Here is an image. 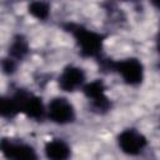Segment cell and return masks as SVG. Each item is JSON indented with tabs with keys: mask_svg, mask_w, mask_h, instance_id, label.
I'll use <instances>...</instances> for the list:
<instances>
[{
	"mask_svg": "<svg viewBox=\"0 0 160 160\" xmlns=\"http://www.w3.org/2000/svg\"><path fill=\"white\" fill-rule=\"evenodd\" d=\"M152 5H154V6H156L158 9H160V1H154V2H152Z\"/></svg>",
	"mask_w": 160,
	"mask_h": 160,
	"instance_id": "9a60e30c",
	"label": "cell"
},
{
	"mask_svg": "<svg viewBox=\"0 0 160 160\" xmlns=\"http://www.w3.org/2000/svg\"><path fill=\"white\" fill-rule=\"evenodd\" d=\"M1 152L8 160H39L36 150L24 141L4 138L0 144Z\"/></svg>",
	"mask_w": 160,
	"mask_h": 160,
	"instance_id": "8992f818",
	"label": "cell"
},
{
	"mask_svg": "<svg viewBox=\"0 0 160 160\" xmlns=\"http://www.w3.org/2000/svg\"><path fill=\"white\" fill-rule=\"evenodd\" d=\"M156 48H158V51L160 52V31L158 34V39H156Z\"/></svg>",
	"mask_w": 160,
	"mask_h": 160,
	"instance_id": "5bb4252c",
	"label": "cell"
},
{
	"mask_svg": "<svg viewBox=\"0 0 160 160\" xmlns=\"http://www.w3.org/2000/svg\"><path fill=\"white\" fill-rule=\"evenodd\" d=\"M46 116L58 125H66L75 121L76 112L74 105L62 96L52 98L46 108Z\"/></svg>",
	"mask_w": 160,
	"mask_h": 160,
	"instance_id": "3957f363",
	"label": "cell"
},
{
	"mask_svg": "<svg viewBox=\"0 0 160 160\" xmlns=\"http://www.w3.org/2000/svg\"><path fill=\"white\" fill-rule=\"evenodd\" d=\"M28 11L38 20H46L50 16V5L44 1H32L29 4Z\"/></svg>",
	"mask_w": 160,
	"mask_h": 160,
	"instance_id": "7c38bea8",
	"label": "cell"
},
{
	"mask_svg": "<svg viewBox=\"0 0 160 160\" xmlns=\"http://www.w3.org/2000/svg\"><path fill=\"white\" fill-rule=\"evenodd\" d=\"M28 54H29V42H28V40L22 35L14 36L10 45H9L8 56L14 59L15 61H20Z\"/></svg>",
	"mask_w": 160,
	"mask_h": 160,
	"instance_id": "30bf717a",
	"label": "cell"
},
{
	"mask_svg": "<svg viewBox=\"0 0 160 160\" xmlns=\"http://www.w3.org/2000/svg\"><path fill=\"white\" fill-rule=\"evenodd\" d=\"M101 68L119 74L122 81L130 86H138L144 80V65L136 58H128L118 61L100 59Z\"/></svg>",
	"mask_w": 160,
	"mask_h": 160,
	"instance_id": "7a4b0ae2",
	"label": "cell"
},
{
	"mask_svg": "<svg viewBox=\"0 0 160 160\" xmlns=\"http://www.w3.org/2000/svg\"><path fill=\"white\" fill-rule=\"evenodd\" d=\"M14 95L19 101L21 112H24L28 118L32 120H36V121L44 120V118L46 116V108L44 106L41 98L20 89Z\"/></svg>",
	"mask_w": 160,
	"mask_h": 160,
	"instance_id": "5b68a950",
	"label": "cell"
},
{
	"mask_svg": "<svg viewBox=\"0 0 160 160\" xmlns=\"http://www.w3.org/2000/svg\"><path fill=\"white\" fill-rule=\"evenodd\" d=\"M64 29L72 35L75 39V42L79 48L80 55L84 58H94L100 60L104 40L105 36L100 32H96L94 30H90L82 25L75 24V22H66L64 24Z\"/></svg>",
	"mask_w": 160,
	"mask_h": 160,
	"instance_id": "6da1fadb",
	"label": "cell"
},
{
	"mask_svg": "<svg viewBox=\"0 0 160 160\" xmlns=\"http://www.w3.org/2000/svg\"><path fill=\"white\" fill-rule=\"evenodd\" d=\"M20 111V105L15 95L11 96H2L0 100V114L5 119L15 118Z\"/></svg>",
	"mask_w": 160,
	"mask_h": 160,
	"instance_id": "8fae6325",
	"label": "cell"
},
{
	"mask_svg": "<svg viewBox=\"0 0 160 160\" xmlns=\"http://www.w3.org/2000/svg\"><path fill=\"white\" fill-rule=\"evenodd\" d=\"M59 88L66 92H74L79 89H82L86 84L85 71L75 65H68L62 69L58 78Z\"/></svg>",
	"mask_w": 160,
	"mask_h": 160,
	"instance_id": "ba28073f",
	"label": "cell"
},
{
	"mask_svg": "<svg viewBox=\"0 0 160 160\" xmlns=\"http://www.w3.org/2000/svg\"><path fill=\"white\" fill-rule=\"evenodd\" d=\"M45 156L48 160H69L71 150L69 144L62 139H54L45 144Z\"/></svg>",
	"mask_w": 160,
	"mask_h": 160,
	"instance_id": "9c48e42d",
	"label": "cell"
},
{
	"mask_svg": "<svg viewBox=\"0 0 160 160\" xmlns=\"http://www.w3.org/2000/svg\"><path fill=\"white\" fill-rule=\"evenodd\" d=\"M118 145L120 150L129 155V156H136L139 155L148 145L146 138L138 131L136 129H125L118 135Z\"/></svg>",
	"mask_w": 160,
	"mask_h": 160,
	"instance_id": "52a82bcc",
	"label": "cell"
},
{
	"mask_svg": "<svg viewBox=\"0 0 160 160\" xmlns=\"http://www.w3.org/2000/svg\"><path fill=\"white\" fill-rule=\"evenodd\" d=\"M105 84L100 79H95L86 82L82 88V92L90 101L91 108L98 114H106L111 109V101L105 94Z\"/></svg>",
	"mask_w": 160,
	"mask_h": 160,
	"instance_id": "277c9868",
	"label": "cell"
},
{
	"mask_svg": "<svg viewBox=\"0 0 160 160\" xmlns=\"http://www.w3.org/2000/svg\"><path fill=\"white\" fill-rule=\"evenodd\" d=\"M16 64H18V61H15L14 59H11V58H9V56L4 58L2 61H1V69H2V72L6 74V75H11V74H14L15 70H16Z\"/></svg>",
	"mask_w": 160,
	"mask_h": 160,
	"instance_id": "4fadbf2b",
	"label": "cell"
}]
</instances>
